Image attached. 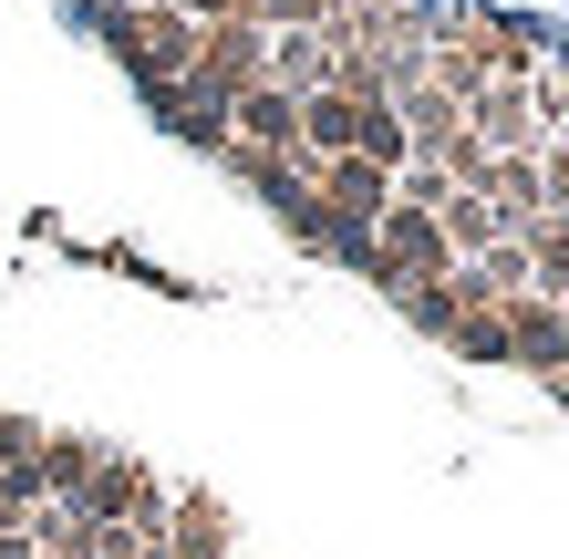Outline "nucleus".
Instances as JSON below:
<instances>
[{"mask_svg":"<svg viewBox=\"0 0 569 559\" xmlns=\"http://www.w3.org/2000/svg\"><path fill=\"white\" fill-rule=\"evenodd\" d=\"M166 559H239V539H228V508L218 498H166Z\"/></svg>","mask_w":569,"mask_h":559,"instance_id":"3","label":"nucleus"},{"mask_svg":"<svg viewBox=\"0 0 569 559\" xmlns=\"http://www.w3.org/2000/svg\"><path fill=\"white\" fill-rule=\"evenodd\" d=\"M549 393H559V405H569V363H559V373H549Z\"/></svg>","mask_w":569,"mask_h":559,"instance_id":"4","label":"nucleus"},{"mask_svg":"<svg viewBox=\"0 0 569 559\" xmlns=\"http://www.w3.org/2000/svg\"><path fill=\"white\" fill-rule=\"evenodd\" d=\"M83 21H93V42H104L146 93L197 73V21H187V11H166V0H93Z\"/></svg>","mask_w":569,"mask_h":559,"instance_id":"1","label":"nucleus"},{"mask_svg":"<svg viewBox=\"0 0 569 559\" xmlns=\"http://www.w3.org/2000/svg\"><path fill=\"white\" fill-rule=\"evenodd\" d=\"M249 83H270V31H259V21H208V31H197V73H187V93L239 104Z\"/></svg>","mask_w":569,"mask_h":559,"instance_id":"2","label":"nucleus"}]
</instances>
